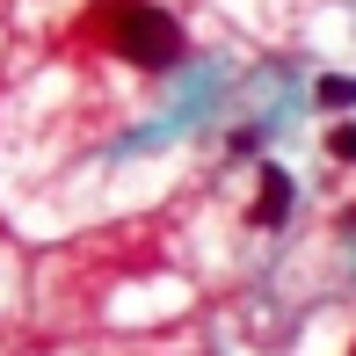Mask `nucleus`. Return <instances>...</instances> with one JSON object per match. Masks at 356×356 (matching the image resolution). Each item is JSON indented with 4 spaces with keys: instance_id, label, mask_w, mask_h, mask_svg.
<instances>
[{
    "instance_id": "f257e3e1",
    "label": "nucleus",
    "mask_w": 356,
    "mask_h": 356,
    "mask_svg": "<svg viewBox=\"0 0 356 356\" xmlns=\"http://www.w3.org/2000/svg\"><path fill=\"white\" fill-rule=\"evenodd\" d=\"M109 44H117V58H131L145 73L182 58V29H175V15H160L153 0H117V8H109Z\"/></svg>"
},
{
    "instance_id": "f03ea898",
    "label": "nucleus",
    "mask_w": 356,
    "mask_h": 356,
    "mask_svg": "<svg viewBox=\"0 0 356 356\" xmlns=\"http://www.w3.org/2000/svg\"><path fill=\"white\" fill-rule=\"evenodd\" d=\"M248 218L262 225V233L291 218V175H284V168H262V189H254V211H248Z\"/></svg>"
},
{
    "instance_id": "7ed1b4c3",
    "label": "nucleus",
    "mask_w": 356,
    "mask_h": 356,
    "mask_svg": "<svg viewBox=\"0 0 356 356\" xmlns=\"http://www.w3.org/2000/svg\"><path fill=\"white\" fill-rule=\"evenodd\" d=\"M313 102H320V109H356V73H320Z\"/></svg>"
},
{
    "instance_id": "20e7f679",
    "label": "nucleus",
    "mask_w": 356,
    "mask_h": 356,
    "mask_svg": "<svg viewBox=\"0 0 356 356\" xmlns=\"http://www.w3.org/2000/svg\"><path fill=\"white\" fill-rule=\"evenodd\" d=\"M327 153L334 160H356V124H334V131H327Z\"/></svg>"
},
{
    "instance_id": "39448f33",
    "label": "nucleus",
    "mask_w": 356,
    "mask_h": 356,
    "mask_svg": "<svg viewBox=\"0 0 356 356\" xmlns=\"http://www.w3.org/2000/svg\"><path fill=\"white\" fill-rule=\"evenodd\" d=\"M349 233H356V218H349Z\"/></svg>"
},
{
    "instance_id": "423d86ee",
    "label": "nucleus",
    "mask_w": 356,
    "mask_h": 356,
    "mask_svg": "<svg viewBox=\"0 0 356 356\" xmlns=\"http://www.w3.org/2000/svg\"><path fill=\"white\" fill-rule=\"evenodd\" d=\"M349 356H356V349H349Z\"/></svg>"
}]
</instances>
